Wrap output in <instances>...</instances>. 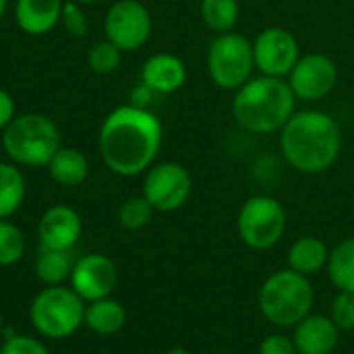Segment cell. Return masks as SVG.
<instances>
[{
    "label": "cell",
    "mask_w": 354,
    "mask_h": 354,
    "mask_svg": "<svg viewBox=\"0 0 354 354\" xmlns=\"http://www.w3.org/2000/svg\"><path fill=\"white\" fill-rule=\"evenodd\" d=\"M328 259H330L328 245L319 236L305 234L290 245L288 255H286V268L311 278L319 274L322 270H326Z\"/></svg>",
    "instance_id": "obj_18"
},
{
    "label": "cell",
    "mask_w": 354,
    "mask_h": 354,
    "mask_svg": "<svg viewBox=\"0 0 354 354\" xmlns=\"http://www.w3.org/2000/svg\"><path fill=\"white\" fill-rule=\"evenodd\" d=\"M25 176L15 164L0 162V220H8L25 201Z\"/></svg>",
    "instance_id": "obj_22"
},
{
    "label": "cell",
    "mask_w": 354,
    "mask_h": 354,
    "mask_svg": "<svg viewBox=\"0 0 354 354\" xmlns=\"http://www.w3.org/2000/svg\"><path fill=\"white\" fill-rule=\"evenodd\" d=\"M64 29L73 35V37H85L89 31V19L83 10L81 4H77L75 0H66L62 4V17H60Z\"/></svg>",
    "instance_id": "obj_29"
},
{
    "label": "cell",
    "mask_w": 354,
    "mask_h": 354,
    "mask_svg": "<svg viewBox=\"0 0 354 354\" xmlns=\"http://www.w3.org/2000/svg\"><path fill=\"white\" fill-rule=\"evenodd\" d=\"M27 249L23 230L10 220H0V268L15 266L23 259Z\"/></svg>",
    "instance_id": "obj_25"
},
{
    "label": "cell",
    "mask_w": 354,
    "mask_h": 354,
    "mask_svg": "<svg viewBox=\"0 0 354 354\" xmlns=\"http://www.w3.org/2000/svg\"><path fill=\"white\" fill-rule=\"evenodd\" d=\"M164 354H191V351H187V348H183V346H174V348L166 351Z\"/></svg>",
    "instance_id": "obj_34"
},
{
    "label": "cell",
    "mask_w": 354,
    "mask_h": 354,
    "mask_svg": "<svg viewBox=\"0 0 354 354\" xmlns=\"http://www.w3.org/2000/svg\"><path fill=\"white\" fill-rule=\"evenodd\" d=\"M338 77L340 73L334 58L322 52H309L299 58L286 81L297 100L319 102L336 89Z\"/></svg>",
    "instance_id": "obj_12"
},
{
    "label": "cell",
    "mask_w": 354,
    "mask_h": 354,
    "mask_svg": "<svg viewBox=\"0 0 354 354\" xmlns=\"http://www.w3.org/2000/svg\"><path fill=\"white\" fill-rule=\"evenodd\" d=\"M46 168L52 180L62 187H79L87 180V174H89L87 156L75 147H60L52 156Z\"/></svg>",
    "instance_id": "obj_20"
},
{
    "label": "cell",
    "mask_w": 354,
    "mask_h": 354,
    "mask_svg": "<svg viewBox=\"0 0 354 354\" xmlns=\"http://www.w3.org/2000/svg\"><path fill=\"white\" fill-rule=\"evenodd\" d=\"M116 284H118L116 263L104 253H87L79 257L73 266L71 288L85 303L112 297Z\"/></svg>",
    "instance_id": "obj_13"
},
{
    "label": "cell",
    "mask_w": 354,
    "mask_h": 354,
    "mask_svg": "<svg viewBox=\"0 0 354 354\" xmlns=\"http://www.w3.org/2000/svg\"><path fill=\"white\" fill-rule=\"evenodd\" d=\"M330 319L336 324L340 332L354 330V292L338 290L330 305Z\"/></svg>",
    "instance_id": "obj_28"
},
{
    "label": "cell",
    "mask_w": 354,
    "mask_h": 354,
    "mask_svg": "<svg viewBox=\"0 0 354 354\" xmlns=\"http://www.w3.org/2000/svg\"><path fill=\"white\" fill-rule=\"evenodd\" d=\"M297 97L286 79L253 75L232 97L234 122L255 135L280 133L282 127L297 112Z\"/></svg>",
    "instance_id": "obj_3"
},
{
    "label": "cell",
    "mask_w": 354,
    "mask_h": 354,
    "mask_svg": "<svg viewBox=\"0 0 354 354\" xmlns=\"http://www.w3.org/2000/svg\"><path fill=\"white\" fill-rule=\"evenodd\" d=\"M280 153L301 174L328 172L342 151V129L322 110H297L280 131Z\"/></svg>",
    "instance_id": "obj_2"
},
{
    "label": "cell",
    "mask_w": 354,
    "mask_h": 354,
    "mask_svg": "<svg viewBox=\"0 0 354 354\" xmlns=\"http://www.w3.org/2000/svg\"><path fill=\"white\" fill-rule=\"evenodd\" d=\"M75 261L71 259L68 251H54V249H41L35 259V274L44 286H62L66 280H71Z\"/></svg>",
    "instance_id": "obj_23"
},
{
    "label": "cell",
    "mask_w": 354,
    "mask_h": 354,
    "mask_svg": "<svg viewBox=\"0 0 354 354\" xmlns=\"http://www.w3.org/2000/svg\"><path fill=\"white\" fill-rule=\"evenodd\" d=\"M120 62H122V50H118L108 39L93 44L87 52V64L95 75H110L120 66Z\"/></svg>",
    "instance_id": "obj_27"
},
{
    "label": "cell",
    "mask_w": 354,
    "mask_h": 354,
    "mask_svg": "<svg viewBox=\"0 0 354 354\" xmlns=\"http://www.w3.org/2000/svg\"><path fill=\"white\" fill-rule=\"evenodd\" d=\"M257 305L268 324L278 330H292L313 313L315 292L307 276L284 268L263 280Z\"/></svg>",
    "instance_id": "obj_4"
},
{
    "label": "cell",
    "mask_w": 354,
    "mask_h": 354,
    "mask_svg": "<svg viewBox=\"0 0 354 354\" xmlns=\"http://www.w3.org/2000/svg\"><path fill=\"white\" fill-rule=\"evenodd\" d=\"M193 193V178L178 162H156L143 176V197L156 212L180 209Z\"/></svg>",
    "instance_id": "obj_9"
},
{
    "label": "cell",
    "mask_w": 354,
    "mask_h": 354,
    "mask_svg": "<svg viewBox=\"0 0 354 354\" xmlns=\"http://www.w3.org/2000/svg\"><path fill=\"white\" fill-rule=\"evenodd\" d=\"M151 29V12L139 0H116L104 19L106 39L122 52H135L145 46Z\"/></svg>",
    "instance_id": "obj_10"
},
{
    "label": "cell",
    "mask_w": 354,
    "mask_h": 354,
    "mask_svg": "<svg viewBox=\"0 0 354 354\" xmlns=\"http://www.w3.org/2000/svg\"><path fill=\"white\" fill-rule=\"evenodd\" d=\"M2 330H4V319H2V313H0V336H2Z\"/></svg>",
    "instance_id": "obj_37"
},
{
    "label": "cell",
    "mask_w": 354,
    "mask_h": 354,
    "mask_svg": "<svg viewBox=\"0 0 354 354\" xmlns=\"http://www.w3.org/2000/svg\"><path fill=\"white\" fill-rule=\"evenodd\" d=\"M259 354H299L292 336H286L282 332L278 334H268L259 342Z\"/></svg>",
    "instance_id": "obj_31"
},
{
    "label": "cell",
    "mask_w": 354,
    "mask_h": 354,
    "mask_svg": "<svg viewBox=\"0 0 354 354\" xmlns=\"http://www.w3.org/2000/svg\"><path fill=\"white\" fill-rule=\"evenodd\" d=\"M205 66L212 83L224 91L241 89L255 75L253 41L241 33H218L207 48Z\"/></svg>",
    "instance_id": "obj_7"
},
{
    "label": "cell",
    "mask_w": 354,
    "mask_h": 354,
    "mask_svg": "<svg viewBox=\"0 0 354 354\" xmlns=\"http://www.w3.org/2000/svg\"><path fill=\"white\" fill-rule=\"evenodd\" d=\"M286 209L272 195L249 197L236 216V232L253 251H268L276 247L286 232Z\"/></svg>",
    "instance_id": "obj_8"
},
{
    "label": "cell",
    "mask_w": 354,
    "mask_h": 354,
    "mask_svg": "<svg viewBox=\"0 0 354 354\" xmlns=\"http://www.w3.org/2000/svg\"><path fill=\"white\" fill-rule=\"evenodd\" d=\"M77 4H81V6H89V4H93V2H97V0H75Z\"/></svg>",
    "instance_id": "obj_36"
},
{
    "label": "cell",
    "mask_w": 354,
    "mask_h": 354,
    "mask_svg": "<svg viewBox=\"0 0 354 354\" xmlns=\"http://www.w3.org/2000/svg\"><path fill=\"white\" fill-rule=\"evenodd\" d=\"M15 100L6 89H0V131L8 127V122L15 118Z\"/></svg>",
    "instance_id": "obj_33"
},
{
    "label": "cell",
    "mask_w": 354,
    "mask_h": 354,
    "mask_svg": "<svg viewBox=\"0 0 354 354\" xmlns=\"http://www.w3.org/2000/svg\"><path fill=\"white\" fill-rule=\"evenodd\" d=\"M292 330V340L299 354H332L338 348L340 330L330 315L311 313Z\"/></svg>",
    "instance_id": "obj_15"
},
{
    "label": "cell",
    "mask_w": 354,
    "mask_h": 354,
    "mask_svg": "<svg viewBox=\"0 0 354 354\" xmlns=\"http://www.w3.org/2000/svg\"><path fill=\"white\" fill-rule=\"evenodd\" d=\"M127 324V309L112 297L100 299L85 305L83 326H87L97 336H114Z\"/></svg>",
    "instance_id": "obj_19"
},
{
    "label": "cell",
    "mask_w": 354,
    "mask_h": 354,
    "mask_svg": "<svg viewBox=\"0 0 354 354\" xmlns=\"http://www.w3.org/2000/svg\"><path fill=\"white\" fill-rule=\"evenodd\" d=\"M153 212L156 209L143 195H135V197L124 199L122 205L118 207V222L124 230L137 232V230H143L151 222Z\"/></svg>",
    "instance_id": "obj_26"
},
{
    "label": "cell",
    "mask_w": 354,
    "mask_h": 354,
    "mask_svg": "<svg viewBox=\"0 0 354 354\" xmlns=\"http://www.w3.org/2000/svg\"><path fill=\"white\" fill-rule=\"evenodd\" d=\"M0 354H50L48 346L33 338V336H25V334H12L6 336L2 346H0Z\"/></svg>",
    "instance_id": "obj_30"
},
{
    "label": "cell",
    "mask_w": 354,
    "mask_h": 354,
    "mask_svg": "<svg viewBox=\"0 0 354 354\" xmlns=\"http://www.w3.org/2000/svg\"><path fill=\"white\" fill-rule=\"evenodd\" d=\"M326 272L336 290L354 292V236L340 241L334 249H330Z\"/></svg>",
    "instance_id": "obj_21"
},
{
    "label": "cell",
    "mask_w": 354,
    "mask_h": 354,
    "mask_svg": "<svg viewBox=\"0 0 354 354\" xmlns=\"http://www.w3.org/2000/svg\"><path fill=\"white\" fill-rule=\"evenodd\" d=\"M162 122L151 110L131 104L114 108L97 133V149L106 168L118 176L145 174L160 153Z\"/></svg>",
    "instance_id": "obj_1"
},
{
    "label": "cell",
    "mask_w": 354,
    "mask_h": 354,
    "mask_svg": "<svg viewBox=\"0 0 354 354\" xmlns=\"http://www.w3.org/2000/svg\"><path fill=\"white\" fill-rule=\"evenodd\" d=\"M6 6H8V0H0V19L4 17V12H6Z\"/></svg>",
    "instance_id": "obj_35"
},
{
    "label": "cell",
    "mask_w": 354,
    "mask_h": 354,
    "mask_svg": "<svg viewBox=\"0 0 354 354\" xmlns=\"http://www.w3.org/2000/svg\"><path fill=\"white\" fill-rule=\"evenodd\" d=\"M253 56L259 75L286 79L303 54H301L299 39L290 29L272 25L255 35Z\"/></svg>",
    "instance_id": "obj_11"
},
{
    "label": "cell",
    "mask_w": 354,
    "mask_h": 354,
    "mask_svg": "<svg viewBox=\"0 0 354 354\" xmlns=\"http://www.w3.org/2000/svg\"><path fill=\"white\" fill-rule=\"evenodd\" d=\"M2 147L12 164L44 168L62 147L56 122L39 112L15 116L2 131Z\"/></svg>",
    "instance_id": "obj_5"
},
{
    "label": "cell",
    "mask_w": 354,
    "mask_h": 354,
    "mask_svg": "<svg viewBox=\"0 0 354 354\" xmlns=\"http://www.w3.org/2000/svg\"><path fill=\"white\" fill-rule=\"evenodd\" d=\"M62 0H17L15 19L27 35L50 33L62 17Z\"/></svg>",
    "instance_id": "obj_17"
},
{
    "label": "cell",
    "mask_w": 354,
    "mask_h": 354,
    "mask_svg": "<svg viewBox=\"0 0 354 354\" xmlns=\"http://www.w3.org/2000/svg\"><path fill=\"white\" fill-rule=\"evenodd\" d=\"M81 216L71 205H52L37 222V239L41 249L71 251L81 239Z\"/></svg>",
    "instance_id": "obj_14"
},
{
    "label": "cell",
    "mask_w": 354,
    "mask_h": 354,
    "mask_svg": "<svg viewBox=\"0 0 354 354\" xmlns=\"http://www.w3.org/2000/svg\"><path fill=\"white\" fill-rule=\"evenodd\" d=\"M153 95H156V91L153 89H149L145 83H139V85H135L133 89H131V95H129V104L131 106H135V108H143V110H147V106L151 104V100H153Z\"/></svg>",
    "instance_id": "obj_32"
},
{
    "label": "cell",
    "mask_w": 354,
    "mask_h": 354,
    "mask_svg": "<svg viewBox=\"0 0 354 354\" xmlns=\"http://www.w3.org/2000/svg\"><path fill=\"white\" fill-rule=\"evenodd\" d=\"M141 83L156 93H174L187 83V66L170 52L151 54L141 66Z\"/></svg>",
    "instance_id": "obj_16"
},
{
    "label": "cell",
    "mask_w": 354,
    "mask_h": 354,
    "mask_svg": "<svg viewBox=\"0 0 354 354\" xmlns=\"http://www.w3.org/2000/svg\"><path fill=\"white\" fill-rule=\"evenodd\" d=\"M85 305L71 286H46L31 301L29 319L39 336L64 340L83 326Z\"/></svg>",
    "instance_id": "obj_6"
},
{
    "label": "cell",
    "mask_w": 354,
    "mask_h": 354,
    "mask_svg": "<svg viewBox=\"0 0 354 354\" xmlns=\"http://www.w3.org/2000/svg\"><path fill=\"white\" fill-rule=\"evenodd\" d=\"M199 17L203 25L216 35L234 31L241 19V2L239 0H201Z\"/></svg>",
    "instance_id": "obj_24"
}]
</instances>
